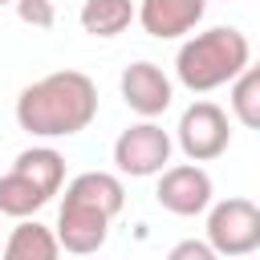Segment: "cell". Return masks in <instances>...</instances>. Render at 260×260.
I'll return each mask as SVG.
<instances>
[{
	"label": "cell",
	"mask_w": 260,
	"mask_h": 260,
	"mask_svg": "<svg viewBox=\"0 0 260 260\" xmlns=\"http://www.w3.org/2000/svg\"><path fill=\"white\" fill-rule=\"evenodd\" d=\"M98 118V85L81 69H57L24 85L16 98V126L37 138L81 134Z\"/></svg>",
	"instance_id": "obj_1"
},
{
	"label": "cell",
	"mask_w": 260,
	"mask_h": 260,
	"mask_svg": "<svg viewBox=\"0 0 260 260\" xmlns=\"http://www.w3.org/2000/svg\"><path fill=\"white\" fill-rule=\"evenodd\" d=\"M126 207V187L118 175L110 171H81L77 179H69L61 211H57V240L65 252L73 256H89L106 244L110 236V219Z\"/></svg>",
	"instance_id": "obj_2"
},
{
	"label": "cell",
	"mask_w": 260,
	"mask_h": 260,
	"mask_svg": "<svg viewBox=\"0 0 260 260\" xmlns=\"http://www.w3.org/2000/svg\"><path fill=\"white\" fill-rule=\"evenodd\" d=\"M252 61V45L240 28L215 24L207 32H195L191 41L179 45L175 73L191 93H211L219 85H232Z\"/></svg>",
	"instance_id": "obj_3"
},
{
	"label": "cell",
	"mask_w": 260,
	"mask_h": 260,
	"mask_svg": "<svg viewBox=\"0 0 260 260\" xmlns=\"http://www.w3.org/2000/svg\"><path fill=\"white\" fill-rule=\"evenodd\" d=\"M171 134L154 122V118H142L134 126H126L114 142V167L130 179H150V175H162L167 162H171Z\"/></svg>",
	"instance_id": "obj_4"
},
{
	"label": "cell",
	"mask_w": 260,
	"mask_h": 260,
	"mask_svg": "<svg viewBox=\"0 0 260 260\" xmlns=\"http://www.w3.org/2000/svg\"><path fill=\"white\" fill-rule=\"evenodd\" d=\"M207 244L219 256H248L260 248V207L252 199H219L207 207Z\"/></svg>",
	"instance_id": "obj_5"
},
{
	"label": "cell",
	"mask_w": 260,
	"mask_h": 260,
	"mask_svg": "<svg viewBox=\"0 0 260 260\" xmlns=\"http://www.w3.org/2000/svg\"><path fill=\"white\" fill-rule=\"evenodd\" d=\"M175 138H179V150H183L191 162H211V158H219V154L228 150L232 126H228V114H223L215 102H191V106L179 114Z\"/></svg>",
	"instance_id": "obj_6"
},
{
	"label": "cell",
	"mask_w": 260,
	"mask_h": 260,
	"mask_svg": "<svg viewBox=\"0 0 260 260\" xmlns=\"http://www.w3.org/2000/svg\"><path fill=\"white\" fill-rule=\"evenodd\" d=\"M211 175L199 167V162H179V167H167L158 175V187H154V199L162 211L171 215H199L211 207Z\"/></svg>",
	"instance_id": "obj_7"
},
{
	"label": "cell",
	"mask_w": 260,
	"mask_h": 260,
	"mask_svg": "<svg viewBox=\"0 0 260 260\" xmlns=\"http://www.w3.org/2000/svg\"><path fill=\"white\" fill-rule=\"evenodd\" d=\"M118 89H122V102H126L138 118H158V114L171 106V98H175L171 77H167L154 61H134V65H126Z\"/></svg>",
	"instance_id": "obj_8"
},
{
	"label": "cell",
	"mask_w": 260,
	"mask_h": 260,
	"mask_svg": "<svg viewBox=\"0 0 260 260\" xmlns=\"http://www.w3.org/2000/svg\"><path fill=\"white\" fill-rule=\"evenodd\" d=\"M207 12V0H142L138 4V24L154 41H175L191 32Z\"/></svg>",
	"instance_id": "obj_9"
},
{
	"label": "cell",
	"mask_w": 260,
	"mask_h": 260,
	"mask_svg": "<svg viewBox=\"0 0 260 260\" xmlns=\"http://www.w3.org/2000/svg\"><path fill=\"white\" fill-rule=\"evenodd\" d=\"M0 260H61V240L41 219H16V228L4 240Z\"/></svg>",
	"instance_id": "obj_10"
},
{
	"label": "cell",
	"mask_w": 260,
	"mask_h": 260,
	"mask_svg": "<svg viewBox=\"0 0 260 260\" xmlns=\"http://www.w3.org/2000/svg\"><path fill=\"white\" fill-rule=\"evenodd\" d=\"M130 20H138V8H134L130 0H85V4H81V28H85L89 37L110 41V37L126 32Z\"/></svg>",
	"instance_id": "obj_11"
},
{
	"label": "cell",
	"mask_w": 260,
	"mask_h": 260,
	"mask_svg": "<svg viewBox=\"0 0 260 260\" xmlns=\"http://www.w3.org/2000/svg\"><path fill=\"white\" fill-rule=\"evenodd\" d=\"M12 171H20V175H28L49 199L65 187V158L53 150V146H28V150H20L16 154V162H12Z\"/></svg>",
	"instance_id": "obj_12"
},
{
	"label": "cell",
	"mask_w": 260,
	"mask_h": 260,
	"mask_svg": "<svg viewBox=\"0 0 260 260\" xmlns=\"http://www.w3.org/2000/svg\"><path fill=\"white\" fill-rule=\"evenodd\" d=\"M49 203V195L20 171H8L0 175V215H12V219H32L41 207Z\"/></svg>",
	"instance_id": "obj_13"
},
{
	"label": "cell",
	"mask_w": 260,
	"mask_h": 260,
	"mask_svg": "<svg viewBox=\"0 0 260 260\" xmlns=\"http://www.w3.org/2000/svg\"><path fill=\"white\" fill-rule=\"evenodd\" d=\"M232 114L248 130H260V73L252 65L232 81Z\"/></svg>",
	"instance_id": "obj_14"
},
{
	"label": "cell",
	"mask_w": 260,
	"mask_h": 260,
	"mask_svg": "<svg viewBox=\"0 0 260 260\" xmlns=\"http://www.w3.org/2000/svg\"><path fill=\"white\" fill-rule=\"evenodd\" d=\"M16 16L32 28H53L57 24V8L53 0H16Z\"/></svg>",
	"instance_id": "obj_15"
},
{
	"label": "cell",
	"mask_w": 260,
	"mask_h": 260,
	"mask_svg": "<svg viewBox=\"0 0 260 260\" xmlns=\"http://www.w3.org/2000/svg\"><path fill=\"white\" fill-rule=\"evenodd\" d=\"M167 260H219V252H215L207 240H179V244L167 252Z\"/></svg>",
	"instance_id": "obj_16"
},
{
	"label": "cell",
	"mask_w": 260,
	"mask_h": 260,
	"mask_svg": "<svg viewBox=\"0 0 260 260\" xmlns=\"http://www.w3.org/2000/svg\"><path fill=\"white\" fill-rule=\"evenodd\" d=\"M252 69H256V73H260V61H256V65H252Z\"/></svg>",
	"instance_id": "obj_17"
},
{
	"label": "cell",
	"mask_w": 260,
	"mask_h": 260,
	"mask_svg": "<svg viewBox=\"0 0 260 260\" xmlns=\"http://www.w3.org/2000/svg\"><path fill=\"white\" fill-rule=\"evenodd\" d=\"M0 4H16V0H0Z\"/></svg>",
	"instance_id": "obj_18"
}]
</instances>
